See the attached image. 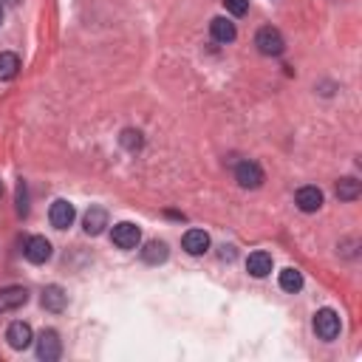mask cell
<instances>
[{"instance_id": "6da1fadb", "label": "cell", "mask_w": 362, "mask_h": 362, "mask_svg": "<svg viewBox=\"0 0 362 362\" xmlns=\"http://www.w3.org/2000/svg\"><path fill=\"white\" fill-rule=\"evenodd\" d=\"M255 46H258V51H261L263 57H280V54L286 51V40H283V35H280L275 26H263V29H258V35H255Z\"/></svg>"}, {"instance_id": "7a4b0ae2", "label": "cell", "mask_w": 362, "mask_h": 362, "mask_svg": "<svg viewBox=\"0 0 362 362\" xmlns=\"http://www.w3.org/2000/svg\"><path fill=\"white\" fill-rule=\"evenodd\" d=\"M339 328H342V323H339V314L334 308H320L314 314V331H317L320 339H325V342L337 339L339 337Z\"/></svg>"}, {"instance_id": "3957f363", "label": "cell", "mask_w": 362, "mask_h": 362, "mask_svg": "<svg viewBox=\"0 0 362 362\" xmlns=\"http://www.w3.org/2000/svg\"><path fill=\"white\" fill-rule=\"evenodd\" d=\"M235 181L244 190H258L263 185V167L258 161H252V158H244L235 167Z\"/></svg>"}, {"instance_id": "277c9868", "label": "cell", "mask_w": 362, "mask_h": 362, "mask_svg": "<svg viewBox=\"0 0 362 362\" xmlns=\"http://www.w3.org/2000/svg\"><path fill=\"white\" fill-rule=\"evenodd\" d=\"M63 354V342H60V334L54 328H46L40 337H37V356L43 362H57Z\"/></svg>"}, {"instance_id": "5b68a950", "label": "cell", "mask_w": 362, "mask_h": 362, "mask_svg": "<svg viewBox=\"0 0 362 362\" xmlns=\"http://www.w3.org/2000/svg\"><path fill=\"white\" fill-rule=\"evenodd\" d=\"M111 241H113L119 249H136V246H139V241H142V232H139V227H136V224L122 221V224H116V227H113Z\"/></svg>"}, {"instance_id": "8992f818", "label": "cell", "mask_w": 362, "mask_h": 362, "mask_svg": "<svg viewBox=\"0 0 362 362\" xmlns=\"http://www.w3.org/2000/svg\"><path fill=\"white\" fill-rule=\"evenodd\" d=\"M26 303H29V289L26 286H6V289H0V314L18 311Z\"/></svg>"}, {"instance_id": "52a82bcc", "label": "cell", "mask_w": 362, "mask_h": 362, "mask_svg": "<svg viewBox=\"0 0 362 362\" xmlns=\"http://www.w3.org/2000/svg\"><path fill=\"white\" fill-rule=\"evenodd\" d=\"M23 255H26V261L29 263H46L49 258H51V244L43 238V235H32V238H26V244H23Z\"/></svg>"}, {"instance_id": "ba28073f", "label": "cell", "mask_w": 362, "mask_h": 362, "mask_svg": "<svg viewBox=\"0 0 362 362\" xmlns=\"http://www.w3.org/2000/svg\"><path fill=\"white\" fill-rule=\"evenodd\" d=\"M32 339H35V331H32V325L23 323V320H18V323H12V325L6 328V342H9L15 351H26V348L32 345Z\"/></svg>"}, {"instance_id": "9c48e42d", "label": "cell", "mask_w": 362, "mask_h": 362, "mask_svg": "<svg viewBox=\"0 0 362 362\" xmlns=\"http://www.w3.org/2000/svg\"><path fill=\"white\" fill-rule=\"evenodd\" d=\"M74 218H77V210H74V204H68V201H54L51 204V210H49V221H51V227H57V230H68L71 224H74Z\"/></svg>"}, {"instance_id": "30bf717a", "label": "cell", "mask_w": 362, "mask_h": 362, "mask_svg": "<svg viewBox=\"0 0 362 362\" xmlns=\"http://www.w3.org/2000/svg\"><path fill=\"white\" fill-rule=\"evenodd\" d=\"M294 204L303 210V213H317L323 207V190L308 185V187H300L297 196H294Z\"/></svg>"}, {"instance_id": "8fae6325", "label": "cell", "mask_w": 362, "mask_h": 362, "mask_svg": "<svg viewBox=\"0 0 362 362\" xmlns=\"http://www.w3.org/2000/svg\"><path fill=\"white\" fill-rule=\"evenodd\" d=\"M181 246H185L190 255H204L210 249V235L204 230H187L185 238H181Z\"/></svg>"}, {"instance_id": "7c38bea8", "label": "cell", "mask_w": 362, "mask_h": 362, "mask_svg": "<svg viewBox=\"0 0 362 362\" xmlns=\"http://www.w3.org/2000/svg\"><path fill=\"white\" fill-rule=\"evenodd\" d=\"M246 272H249L252 277H266V275L272 272V255L263 252V249L252 252V255L246 258Z\"/></svg>"}, {"instance_id": "4fadbf2b", "label": "cell", "mask_w": 362, "mask_h": 362, "mask_svg": "<svg viewBox=\"0 0 362 362\" xmlns=\"http://www.w3.org/2000/svg\"><path fill=\"white\" fill-rule=\"evenodd\" d=\"M210 35H213V40L216 43H232L235 37H238V32H235V23L232 20H227V18H216L213 23H210Z\"/></svg>"}, {"instance_id": "5bb4252c", "label": "cell", "mask_w": 362, "mask_h": 362, "mask_svg": "<svg viewBox=\"0 0 362 362\" xmlns=\"http://www.w3.org/2000/svg\"><path fill=\"white\" fill-rule=\"evenodd\" d=\"M82 224H85V232H88V235H99V232L108 227V213H105L102 207H91V210L85 213Z\"/></svg>"}, {"instance_id": "9a60e30c", "label": "cell", "mask_w": 362, "mask_h": 362, "mask_svg": "<svg viewBox=\"0 0 362 362\" xmlns=\"http://www.w3.org/2000/svg\"><path fill=\"white\" fill-rule=\"evenodd\" d=\"M65 303H68V294L60 289V286H46L43 289V308H49V311H63L65 308Z\"/></svg>"}, {"instance_id": "2e32d148", "label": "cell", "mask_w": 362, "mask_h": 362, "mask_svg": "<svg viewBox=\"0 0 362 362\" xmlns=\"http://www.w3.org/2000/svg\"><path fill=\"white\" fill-rule=\"evenodd\" d=\"M359 193H362V185H359L354 175H345V178L337 181V199L339 201H356Z\"/></svg>"}, {"instance_id": "e0dca14e", "label": "cell", "mask_w": 362, "mask_h": 362, "mask_svg": "<svg viewBox=\"0 0 362 362\" xmlns=\"http://www.w3.org/2000/svg\"><path fill=\"white\" fill-rule=\"evenodd\" d=\"M167 255H170V249H167V244H164V241H150V244H144V249H142V261H144V263H150V266L164 263V261H167Z\"/></svg>"}, {"instance_id": "ac0fdd59", "label": "cell", "mask_w": 362, "mask_h": 362, "mask_svg": "<svg viewBox=\"0 0 362 362\" xmlns=\"http://www.w3.org/2000/svg\"><path fill=\"white\" fill-rule=\"evenodd\" d=\"M18 71H20V57H18V54H12V51H4V54H0V82L15 80Z\"/></svg>"}, {"instance_id": "d6986e66", "label": "cell", "mask_w": 362, "mask_h": 362, "mask_svg": "<svg viewBox=\"0 0 362 362\" xmlns=\"http://www.w3.org/2000/svg\"><path fill=\"white\" fill-rule=\"evenodd\" d=\"M280 289L289 292V294H297V292L303 289V275H300L297 269H292V266L283 269V272H280Z\"/></svg>"}, {"instance_id": "ffe728a7", "label": "cell", "mask_w": 362, "mask_h": 362, "mask_svg": "<svg viewBox=\"0 0 362 362\" xmlns=\"http://www.w3.org/2000/svg\"><path fill=\"white\" fill-rule=\"evenodd\" d=\"M119 142H122V147L125 150H130V153H136L139 147H142V133L139 130H122V136H119Z\"/></svg>"}, {"instance_id": "44dd1931", "label": "cell", "mask_w": 362, "mask_h": 362, "mask_svg": "<svg viewBox=\"0 0 362 362\" xmlns=\"http://www.w3.org/2000/svg\"><path fill=\"white\" fill-rule=\"evenodd\" d=\"M18 216H29V193H26V181H18Z\"/></svg>"}, {"instance_id": "7402d4cb", "label": "cell", "mask_w": 362, "mask_h": 362, "mask_svg": "<svg viewBox=\"0 0 362 362\" xmlns=\"http://www.w3.org/2000/svg\"><path fill=\"white\" fill-rule=\"evenodd\" d=\"M224 6H227V12H230V15L244 18V15L249 12V0H224Z\"/></svg>"}, {"instance_id": "603a6c76", "label": "cell", "mask_w": 362, "mask_h": 362, "mask_svg": "<svg viewBox=\"0 0 362 362\" xmlns=\"http://www.w3.org/2000/svg\"><path fill=\"white\" fill-rule=\"evenodd\" d=\"M0 23H4V6H0Z\"/></svg>"}, {"instance_id": "cb8c5ba5", "label": "cell", "mask_w": 362, "mask_h": 362, "mask_svg": "<svg viewBox=\"0 0 362 362\" xmlns=\"http://www.w3.org/2000/svg\"><path fill=\"white\" fill-rule=\"evenodd\" d=\"M0 196H4V185H0Z\"/></svg>"}, {"instance_id": "d4e9b609", "label": "cell", "mask_w": 362, "mask_h": 362, "mask_svg": "<svg viewBox=\"0 0 362 362\" xmlns=\"http://www.w3.org/2000/svg\"><path fill=\"white\" fill-rule=\"evenodd\" d=\"M9 4H18V0H9Z\"/></svg>"}]
</instances>
